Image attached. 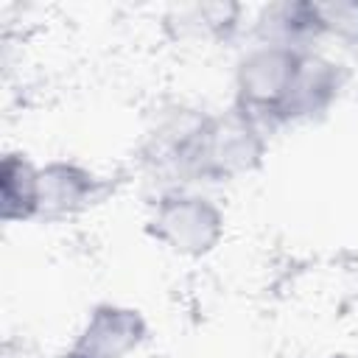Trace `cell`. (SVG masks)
<instances>
[{"label":"cell","instance_id":"cell-7","mask_svg":"<svg viewBox=\"0 0 358 358\" xmlns=\"http://www.w3.org/2000/svg\"><path fill=\"white\" fill-rule=\"evenodd\" d=\"M0 215L6 224L39 218V165L20 151L0 162Z\"/></svg>","mask_w":358,"mask_h":358},{"label":"cell","instance_id":"cell-1","mask_svg":"<svg viewBox=\"0 0 358 358\" xmlns=\"http://www.w3.org/2000/svg\"><path fill=\"white\" fill-rule=\"evenodd\" d=\"M296 50L274 42H252L235 64V103L232 109L243 112L263 129L282 126V112L288 106L302 56Z\"/></svg>","mask_w":358,"mask_h":358},{"label":"cell","instance_id":"cell-3","mask_svg":"<svg viewBox=\"0 0 358 358\" xmlns=\"http://www.w3.org/2000/svg\"><path fill=\"white\" fill-rule=\"evenodd\" d=\"M148 336V324L137 308L101 302L81 324L73 350L84 358H126Z\"/></svg>","mask_w":358,"mask_h":358},{"label":"cell","instance_id":"cell-4","mask_svg":"<svg viewBox=\"0 0 358 358\" xmlns=\"http://www.w3.org/2000/svg\"><path fill=\"white\" fill-rule=\"evenodd\" d=\"M103 196V179L81 162L50 159L39 165V218L62 221L84 213Z\"/></svg>","mask_w":358,"mask_h":358},{"label":"cell","instance_id":"cell-2","mask_svg":"<svg viewBox=\"0 0 358 358\" xmlns=\"http://www.w3.org/2000/svg\"><path fill=\"white\" fill-rule=\"evenodd\" d=\"M148 232L176 255L201 257L218 246L224 213L213 199L190 187H165L151 204Z\"/></svg>","mask_w":358,"mask_h":358},{"label":"cell","instance_id":"cell-8","mask_svg":"<svg viewBox=\"0 0 358 358\" xmlns=\"http://www.w3.org/2000/svg\"><path fill=\"white\" fill-rule=\"evenodd\" d=\"M324 36L344 45H358V3H319Z\"/></svg>","mask_w":358,"mask_h":358},{"label":"cell","instance_id":"cell-5","mask_svg":"<svg viewBox=\"0 0 358 358\" xmlns=\"http://www.w3.org/2000/svg\"><path fill=\"white\" fill-rule=\"evenodd\" d=\"M344 78L347 76L338 62H333L319 50H308L302 56L288 106L282 112V123H299L324 115L344 90Z\"/></svg>","mask_w":358,"mask_h":358},{"label":"cell","instance_id":"cell-6","mask_svg":"<svg viewBox=\"0 0 358 358\" xmlns=\"http://www.w3.org/2000/svg\"><path fill=\"white\" fill-rule=\"evenodd\" d=\"M319 39H324L319 3H271L255 17V42L316 50Z\"/></svg>","mask_w":358,"mask_h":358},{"label":"cell","instance_id":"cell-9","mask_svg":"<svg viewBox=\"0 0 358 358\" xmlns=\"http://www.w3.org/2000/svg\"><path fill=\"white\" fill-rule=\"evenodd\" d=\"M50 358H84V355H78V352H76V350L70 347V350H62V352H53Z\"/></svg>","mask_w":358,"mask_h":358}]
</instances>
